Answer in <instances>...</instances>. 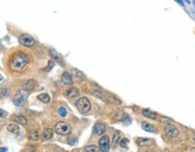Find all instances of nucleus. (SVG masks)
<instances>
[{
  "mask_svg": "<svg viewBox=\"0 0 195 152\" xmlns=\"http://www.w3.org/2000/svg\"><path fill=\"white\" fill-rule=\"evenodd\" d=\"M121 121L123 122V124L125 125H130L131 123V118H130V116H128V115H126L123 119H121Z\"/></svg>",
  "mask_w": 195,
  "mask_h": 152,
  "instance_id": "25",
  "label": "nucleus"
},
{
  "mask_svg": "<svg viewBox=\"0 0 195 152\" xmlns=\"http://www.w3.org/2000/svg\"><path fill=\"white\" fill-rule=\"evenodd\" d=\"M120 140H121V133L116 132V133L114 134V136H113V140H112V144L113 145L118 144V143H119V141H120Z\"/></svg>",
  "mask_w": 195,
  "mask_h": 152,
  "instance_id": "23",
  "label": "nucleus"
},
{
  "mask_svg": "<svg viewBox=\"0 0 195 152\" xmlns=\"http://www.w3.org/2000/svg\"><path fill=\"white\" fill-rule=\"evenodd\" d=\"M78 95H79V91H78V88H71L66 91V96L69 97V98L77 97V96H78Z\"/></svg>",
  "mask_w": 195,
  "mask_h": 152,
  "instance_id": "10",
  "label": "nucleus"
},
{
  "mask_svg": "<svg viewBox=\"0 0 195 152\" xmlns=\"http://www.w3.org/2000/svg\"><path fill=\"white\" fill-rule=\"evenodd\" d=\"M84 152H99V149L94 146V145H92V146H88L85 149Z\"/></svg>",
  "mask_w": 195,
  "mask_h": 152,
  "instance_id": "21",
  "label": "nucleus"
},
{
  "mask_svg": "<svg viewBox=\"0 0 195 152\" xmlns=\"http://www.w3.org/2000/svg\"><path fill=\"white\" fill-rule=\"evenodd\" d=\"M7 115V112L2 109H0V118H3V117H6Z\"/></svg>",
  "mask_w": 195,
  "mask_h": 152,
  "instance_id": "31",
  "label": "nucleus"
},
{
  "mask_svg": "<svg viewBox=\"0 0 195 152\" xmlns=\"http://www.w3.org/2000/svg\"><path fill=\"white\" fill-rule=\"evenodd\" d=\"M99 146L102 151L107 152L110 150V140L108 136H102L99 140Z\"/></svg>",
  "mask_w": 195,
  "mask_h": 152,
  "instance_id": "6",
  "label": "nucleus"
},
{
  "mask_svg": "<svg viewBox=\"0 0 195 152\" xmlns=\"http://www.w3.org/2000/svg\"><path fill=\"white\" fill-rule=\"evenodd\" d=\"M55 131L59 135H68L71 131L70 125L64 121H59L55 125Z\"/></svg>",
  "mask_w": 195,
  "mask_h": 152,
  "instance_id": "4",
  "label": "nucleus"
},
{
  "mask_svg": "<svg viewBox=\"0 0 195 152\" xmlns=\"http://www.w3.org/2000/svg\"><path fill=\"white\" fill-rule=\"evenodd\" d=\"M141 126H142V129H143L144 131H148V132H155V131H156L155 126L152 125L151 123H148V122H146V121H143L142 124H141Z\"/></svg>",
  "mask_w": 195,
  "mask_h": 152,
  "instance_id": "11",
  "label": "nucleus"
},
{
  "mask_svg": "<svg viewBox=\"0 0 195 152\" xmlns=\"http://www.w3.org/2000/svg\"><path fill=\"white\" fill-rule=\"evenodd\" d=\"M37 98L39 99L40 102H42L44 104H47L50 100V96L48 94H40V95L37 96Z\"/></svg>",
  "mask_w": 195,
  "mask_h": 152,
  "instance_id": "18",
  "label": "nucleus"
},
{
  "mask_svg": "<svg viewBox=\"0 0 195 152\" xmlns=\"http://www.w3.org/2000/svg\"><path fill=\"white\" fill-rule=\"evenodd\" d=\"M4 77L2 76V75H0V85H2L3 84V82H4Z\"/></svg>",
  "mask_w": 195,
  "mask_h": 152,
  "instance_id": "32",
  "label": "nucleus"
},
{
  "mask_svg": "<svg viewBox=\"0 0 195 152\" xmlns=\"http://www.w3.org/2000/svg\"><path fill=\"white\" fill-rule=\"evenodd\" d=\"M7 148H0V152H7Z\"/></svg>",
  "mask_w": 195,
  "mask_h": 152,
  "instance_id": "33",
  "label": "nucleus"
},
{
  "mask_svg": "<svg viewBox=\"0 0 195 152\" xmlns=\"http://www.w3.org/2000/svg\"><path fill=\"white\" fill-rule=\"evenodd\" d=\"M35 151H36V149H35L34 146H32V145H27V146L24 147V149L23 150V151L22 152H35Z\"/></svg>",
  "mask_w": 195,
  "mask_h": 152,
  "instance_id": "22",
  "label": "nucleus"
},
{
  "mask_svg": "<svg viewBox=\"0 0 195 152\" xmlns=\"http://www.w3.org/2000/svg\"><path fill=\"white\" fill-rule=\"evenodd\" d=\"M142 113H143V115L145 117H148V118H150V119H156V117H157L156 112H152V111H150L148 109H144L142 111Z\"/></svg>",
  "mask_w": 195,
  "mask_h": 152,
  "instance_id": "14",
  "label": "nucleus"
},
{
  "mask_svg": "<svg viewBox=\"0 0 195 152\" xmlns=\"http://www.w3.org/2000/svg\"><path fill=\"white\" fill-rule=\"evenodd\" d=\"M152 140L148 139V138H138L137 139V143L140 146H148V145L152 144Z\"/></svg>",
  "mask_w": 195,
  "mask_h": 152,
  "instance_id": "13",
  "label": "nucleus"
},
{
  "mask_svg": "<svg viewBox=\"0 0 195 152\" xmlns=\"http://www.w3.org/2000/svg\"><path fill=\"white\" fill-rule=\"evenodd\" d=\"M14 121L17 122V123H19V124H23V125H25L26 123H27V119L24 117V116H21V115H19V116H16L15 118H14Z\"/></svg>",
  "mask_w": 195,
  "mask_h": 152,
  "instance_id": "19",
  "label": "nucleus"
},
{
  "mask_svg": "<svg viewBox=\"0 0 195 152\" xmlns=\"http://www.w3.org/2000/svg\"><path fill=\"white\" fill-rule=\"evenodd\" d=\"M50 54L55 61H57V62H61L62 61V56L54 49L50 50Z\"/></svg>",
  "mask_w": 195,
  "mask_h": 152,
  "instance_id": "9",
  "label": "nucleus"
},
{
  "mask_svg": "<svg viewBox=\"0 0 195 152\" xmlns=\"http://www.w3.org/2000/svg\"><path fill=\"white\" fill-rule=\"evenodd\" d=\"M53 137V131L50 128L44 129L43 131V138L45 140H50Z\"/></svg>",
  "mask_w": 195,
  "mask_h": 152,
  "instance_id": "17",
  "label": "nucleus"
},
{
  "mask_svg": "<svg viewBox=\"0 0 195 152\" xmlns=\"http://www.w3.org/2000/svg\"><path fill=\"white\" fill-rule=\"evenodd\" d=\"M30 62V57L24 52L15 54L10 60V68L14 71H22Z\"/></svg>",
  "mask_w": 195,
  "mask_h": 152,
  "instance_id": "1",
  "label": "nucleus"
},
{
  "mask_svg": "<svg viewBox=\"0 0 195 152\" xmlns=\"http://www.w3.org/2000/svg\"><path fill=\"white\" fill-rule=\"evenodd\" d=\"M68 142H69V144L74 145L77 141H76V139H75L74 137H71V138H69V139L68 140Z\"/></svg>",
  "mask_w": 195,
  "mask_h": 152,
  "instance_id": "30",
  "label": "nucleus"
},
{
  "mask_svg": "<svg viewBox=\"0 0 195 152\" xmlns=\"http://www.w3.org/2000/svg\"><path fill=\"white\" fill-rule=\"evenodd\" d=\"M34 85H35L34 80L28 79V80H26V81L24 83L23 88H24V91H31V89L34 88Z\"/></svg>",
  "mask_w": 195,
  "mask_h": 152,
  "instance_id": "12",
  "label": "nucleus"
},
{
  "mask_svg": "<svg viewBox=\"0 0 195 152\" xmlns=\"http://www.w3.org/2000/svg\"><path fill=\"white\" fill-rule=\"evenodd\" d=\"M164 131H165V133H166L168 136L173 137V138L177 137L178 136V134H179L178 129L175 128V127L173 126V125H170V124L166 125V127L164 128Z\"/></svg>",
  "mask_w": 195,
  "mask_h": 152,
  "instance_id": "8",
  "label": "nucleus"
},
{
  "mask_svg": "<svg viewBox=\"0 0 195 152\" xmlns=\"http://www.w3.org/2000/svg\"><path fill=\"white\" fill-rule=\"evenodd\" d=\"M76 104V107L78 108L79 112H81V113H86L91 108L90 101L86 97L78 98V100L76 101V104Z\"/></svg>",
  "mask_w": 195,
  "mask_h": 152,
  "instance_id": "2",
  "label": "nucleus"
},
{
  "mask_svg": "<svg viewBox=\"0 0 195 152\" xmlns=\"http://www.w3.org/2000/svg\"><path fill=\"white\" fill-rule=\"evenodd\" d=\"M62 81L65 84H68V85H70L73 82L72 79V77L69 72H64L62 75Z\"/></svg>",
  "mask_w": 195,
  "mask_h": 152,
  "instance_id": "16",
  "label": "nucleus"
},
{
  "mask_svg": "<svg viewBox=\"0 0 195 152\" xmlns=\"http://www.w3.org/2000/svg\"><path fill=\"white\" fill-rule=\"evenodd\" d=\"M7 88H2L0 89V97L7 96Z\"/></svg>",
  "mask_w": 195,
  "mask_h": 152,
  "instance_id": "29",
  "label": "nucleus"
},
{
  "mask_svg": "<svg viewBox=\"0 0 195 152\" xmlns=\"http://www.w3.org/2000/svg\"><path fill=\"white\" fill-rule=\"evenodd\" d=\"M59 114H60L62 117H65V116L67 115V110H66V108H64V107H60V108L59 109Z\"/></svg>",
  "mask_w": 195,
  "mask_h": 152,
  "instance_id": "26",
  "label": "nucleus"
},
{
  "mask_svg": "<svg viewBox=\"0 0 195 152\" xmlns=\"http://www.w3.org/2000/svg\"><path fill=\"white\" fill-rule=\"evenodd\" d=\"M106 131V126L105 124L101 123V122H98V123H95L93 129V132L96 135H102Z\"/></svg>",
  "mask_w": 195,
  "mask_h": 152,
  "instance_id": "7",
  "label": "nucleus"
},
{
  "mask_svg": "<svg viewBox=\"0 0 195 152\" xmlns=\"http://www.w3.org/2000/svg\"><path fill=\"white\" fill-rule=\"evenodd\" d=\"M130 143V140L128 139H122L121 141H120V145L122 147V148H125V149H128V145Z\"/></svg>",
  "mask_w": 195,
  "mask_h": 152,
  "instance_id": "24",
  "label": "nucleus"
},
{
  "mask_svg": "<svg viewBox=\"0 0 195 152\" xmlns=\"http://www.w3.org/2000/svg\"><path fill=\"white\" fill-rule=\"evenodd\" d=\"M7 130L8 131L14 133V134H18L19 131H20V128L18 125H16L15 123H11V124H8L7 126Z\"/></svg>",
  "mask_w": 195,
  "mask_h": 152,
  "instance_id": "15",
  "label": "nucleus"
},
{
  "mask_svg": "<svg viewBox=\"0 0 195 152\" xmlns=\"http://www.w3.org/2000/svg\"><path fill=\"white\" fill-rule=\"evenodd\" d=\"M53 67H54V62H53V60H50L49 63H48L47 68H46V70H47V71H50V69H52Z\"/></svg>",
  "mask_w": 195,
  "mask_h": 152,
  "instance_id": "28",
  "label": "nucleus"
},
{
  "mask_svg": "<svg viewBox=\"0 0 195 152\" xmlns=\"http://www.w3.org/2000/svg\"><path fill=\"white\" fill-rule=\"evenodd\" d=\"M27 96H28V93L24 90H18L16 93V95L14 96V99H13V102L16 106L20 107L22 106L23 104L25 103L26 99H27Z\"/></svg>",
  "mask_w": 195,
  "mask_h": 152,
  "instance_id": "3",
  "label": "nucleus"
},
{
  "mask_svg": "<svg viewBox=\"0 0 195 152\" xmlns=\"http://www.w3.org/2000/svg\"><path fill=\"white\" fill-rule=\"evenodd\" d=\"M39 138L40 134L37 131H32L29 134V139L31 140H39Z\"/></svg>",
  "mask_w": 195,
  "mask_h": 152,
  "instance_id": "20",
  "label": "nucleus"
},
{
  "mask_svg": "<svg viewBox=\"0 0 195 152\" xmlns=\"http://www.w3.org/2000/svg\"><path fill=\"white\" fill-rule=\"evenodd\" d=\"M19 42L26 47H31L35 44V40L34 39L28 35V34H22L20 37H19Z\"/></svg>",
  "mask_w": 195,
  "mask_h": 152,
  "instance_id": "5",
  "label": "nucleus"
},
{
  "mask_svg": "<svg viewBox=\"0 0 195 152\" xmlns=\"http://www.w3.org/2000/svg\"><path fill=\"white\" fill-rule=\"evenodd\" d=\"M160 121L161 122H164V123H167V125H168L169 123L172 122V120L169 119V118H166V117H161L160 118Z\"/></svg>",
  "mask_w": 195,
  "mask_h": 152,
  "instance_id": "27",
  "label": "nucleus"
}]
</instances>
